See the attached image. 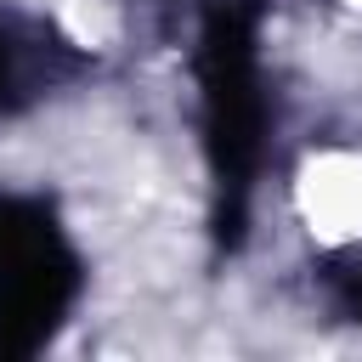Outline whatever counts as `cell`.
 I'll return each mask as SVG.
<instances>
[{
	"label": "cell",
	"instance_id": "cell-1",
	"mask_svg": "<svg viewBox=\"0 0 362 362\" xmlns=\"http://www.w3.org/2000/svg\"><path fill=\"white\" fill-rule=\"evenodd\" d=\"M294 209L322 243L362 238V158L356 153H317L294 181Z\"/></svg>",
	"mask_w": 362,
	"mask_h": 362
},
{
	"label": "cell",
	"instance_id": "cell-2",
	"mask_svg": "<svg viewBox=\"0 0 362 362\" xmlns=\"http://www.w3.org/2000/svg\"><path fill=\"white\" fill-rule=\"evenodd\" d=\"M62 28H68L79 45L102 51V45H113L119 17H113V6H107V0H62Z\"/></svg>",
	"mask_w": 362,
	"mask_h": 362
}]
</instances>
